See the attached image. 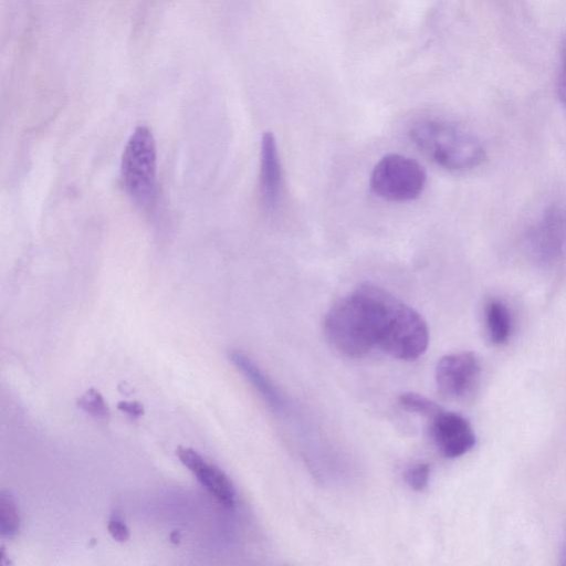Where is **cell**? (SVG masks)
Listing matches in <instances>:
<instances>
[{
    "label": "cell",
    "instance_id": "cell-9",
    "mask_svg": "<svg viewBox=\"0 0 566 566\" xmlns=\"http://www.w3.org/2000/svg\"><path fill=\"white\" fill-rule=\"evenodd\" d=\"M281 188L282 168L276 140L271 132H266L261 139L260 189L268 209L276 206Z\"/></svg>",
    "mask_w": 566,
    "mask_h": 566
},
{
    "label": "cell",
    "instance_id": "cell-10",
    "mask_svg": "<svg viewBox=\"0 0 566 566\" xmlns=\"http://www.w3.org/2000/svg\"><path fill=\"white\" fill-rule=\"evenodd\" d=\"M229 359L233 366L248 379L255 388L268 406L276 411L284 408V399L276 387L266 377V375L245 354L233 349L229 352Z\"/></svg>",
    "mask_w": 566,
    "mask_h": 566
},
{
    "label": "cell",
    "instance_id": "cell-6",
    "mask_svg": "<svg viewBox=\"0 0 566 566\" xmlns=\"http://www.w3.org/2000/svg\"><path fill=\"white\" fill-rule=\"evenodd\" d=\"M531 256L542 265H552L566 252V207H548L527 233Z\"/></svg>",
    "mask_w": 566,
    "mask_h": 566
},
{
    "label": "cell",
    "instance_id": "cell-16",
    "mask_svg": "<svg viewBox=\"0 0 566 566\" xmlns=\"http://www.w3.org/2000/svg\"><path fill=\"white\" fill-rule=\"evenodd\" d=\"M107 530L113 539L124 543L129 538V530L122 515L114 512L107 523Z\"/></svg>",
    "mask_w": 566,
    "mask_h": 566
},
{
    "label": "cell",
    "instance_id": "cell-3",
    "mask_svg": "<svg viewBox=\"0 0 566 566\" xmlns=\"http://www.w3.org/2000/svg\"><path fill=\"white\" fill-rule=\"evenodd\" d=\"M156 161V144L151 130L144 125L137 126L124 148L120 172L126 191L140 207L150 206L155 199Z\"/></svg>",
    "mask_w": 566,
    "mask_h": 566
},
{
    "label": "cell",
    "instance_id": "cell-2",
    "mask_svg": "<svg viewBox=\"0 0 566 566\" xmlns=\"http://www.w3.org/2000/svg\"><path fill=\"white\" fill-rule=\"evenodd\" d=\"M409 135L423 154L449 170H471L486 157L485 148L475 135L442 119L418 120L411 126Z\"/></svg>",
    "mask_w": 566,
    "mask_h": 566
},
{
    "label": "cell",
    "instance_id": "cell-12",
    "mask_svg": "<svg viewBox=\"0 0 566 566\" xmlns=\"http://www.w3.org/2000/svg\"><path fill=\"white\" fill-rule=\"evenodd\" d=\"M20 531V515L12 493L0 492V532L3 537L13 538Z\"/></svg>",
    "mask_w": 566,
    "mask_h": 566
},
{
    "label": "cell",
    "instance_id": "cell-15",
    "mask_svg": "<svg viewBox=\"0 0 566 566\" xmlns=\"http://www.w3.org/2000/svg\"><path fill=\"white\" fill-rule=\"evenodd\" d=\"M430 467L420 462L409 467L405 472V481L415 491H422L429 482Z\"/></svg>",
    "mask_w": 566,
    "mask_h": 566
},
{
    "label": "cell",
    "instance_id": "cell-4",
    "mask_svg": "<svg viewBox=\"0 0 566 566\" xmlns=\"http://www.w3.org/2000/svg\"><path fill=\"white\" fill-rule=\"evenodd\" d=\"M427 181L426 169L413 158L388 154L380 158L370 175V188L380 198L403 202L416 199Z\"/></svg>",
    "mask_w": 566,
    "mask_h": 566
},
{
    "label": "cell",
    "instance_id": "cell-5",
    "mask_svg": "<svg viewBox=\"0 0 566 566\" xmlns=\"http://www.w3.org/2000/svg\"><path fill=\"white\" fill-rule=\"evenodd\" d=\"M481 376L479 358L471 352L444 355L436 367L439 394L449 400H464L476 389Z\"/></svg>",
    "mask_w": 566,
    "mask_h": 566
},
{
    "label": "cell",
    "instance_id": "cell-14",
    "mask_svg": "<svg viewBox=\"0 0 566 566\" xmlns=\"http://www.w3.org/2000/svg\"><path fill=\"white\" fill-rule=\"evenodd\" d=\"M76 405L86 413L105 419L109 416V408L104 400L102 394L95 388L87 389L81 397L77 398Z\"/></svg>",
    "mask_w": 566,
    "mask_h": 566
},
{
    "label": "cell",
    "instance_id": "cell-1",
    "mask_svg": "<svg viewBox=\"0 0 566 566\" xmlns=\"http://www.w3.org/2000/svg\"><path fill=\"white\" fill-rule=\"evenodd\" d=\"M324 332L329 344L349 358L380 350L409 361L420 357L429 344L423 317L386 290L369 283L333 304L324 319Z\"/></svg>",
    "mask_w": 566,
    "mask_h": 566
},
{
    "label": "cell",
    "instance_id": "cell-13",
    "mask_svg": "<svg viewBox=\"0 0 566 566\" xmlns=\"http://www.w3.org/2000/svg\"><path fill=\"white\" fill-rule=\"evenodd\" d=\"M399 403L403 409L427 417L429 420L442 410L432 400L415 392L402 394L399 397Z\"/></svg>",
    "mask_w": 566,
    "mask_h": 566
},
{
    "label": "cell",
    "instance_id": "cell-8",
    "mask_svg": "<svg viewBox=\"0 0 566 566\" xmlns=\"http://www.w3.org/2000/svg\"><path fill=\"white\" fill-rule=\"evenodd\" d=\"M179 461L191 471L200 484L223 506L232 509L237 502L235 489L218 467L209 463L192 448L179 447L176 450Z\"/></svg>",
    "mask_w": 566,
    "mask_h": 566
},
{
    "label": "cell",
    "instance_id": "cell-17",
    "mask_svg": "<svg viewBox=\"0 0 566 566\" xmlns=\"http://www.w3.org/2000/svg\"><path fill=\"white\" fill-rule=\"evenodd\" d=\"M557 94L563 107L566 111V42L563 44L560 50Z\"/></svg>",
    "mask_w": 566,
    "mask_h": 566
},
{
    "label": "cell",
    "instance_id": "cell-7",
    "mask_svg": "<svg viewBox=\"0 0 566 566\" xmlns=\"http://www.w3.org/2000/svg\"><path fill=\"white\" fill-rule=\"evenodd\" d=\"M430 422L431 437L444 457L458 458L474 447V431L462 416L441 410Z\"/></svg>",
    "mask_w": 566,
    "mask_h": 566
},
{
    "label": "cell",
    "instance_id": "cell-11",
    "mask_svg": "<svg viewBox=\"0 0 566 566\" xmlns=\"http://www.w3.org/2000/svg\"><path fill=\"white\" fill-rule=\"evenodd\" d=\"M485 328L493 344H505L513 328L512 314L507 305L497 298H492L485 304Z\"/></svg>",
    "mask_w": 566,
    "mask_h": 566
},
{
    "label": "cell",
    "instance_id": "cell-19",
    "mask_svg": "<svg viewBox=\"0 0 566 566\" xmlns=\"http://www.w3.org/2000/svg\"><path fill=\"white\" fill-rule=\"evenodd\" d=\"M562 558H563V564L566 565V532H565V538H564L563 548H562Z\"/></svg>",
    "mask_w": 566,
    "mask_h": 566
},
{
    "label": "cell",
    "instance_id": "cell-18",
    "mask_svg": "<svg viewBox=\"0 0 566 566\" xmlns=\"http://www.w3.org/2000/svg\"><path fill=\"white\" fill-rule=\"evenodd\" d=\"M117 409L135 419L144 415L143 405L138 401L120 400L117 402Z\"/></svg>",
    "mask_w": 566,
    "mask_h": 566
}]
</instances>
